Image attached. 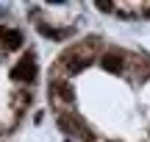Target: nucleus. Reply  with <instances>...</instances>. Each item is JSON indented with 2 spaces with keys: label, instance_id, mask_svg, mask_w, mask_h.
Masks as SVG:
<instances>
[{
  "label": "nucleus",
  "instance_id": "5",
  "mask_svg": "<svg viewBox=\"0 0 150 142\" xmlns=\"http://www.w3.org/2000/svg\"><path fill=\"white\" fill-rule=\"evenodd\" d=\"M39 33H45V36H56V39L61 36L59 31H53V28H47V25H39Z\"/></svg>",
  "mask_w": 150,
  "mask_h": 142
},
{
  "label": "nucleus",
  "instance_id": "3",
  "mask_svg": "<svg viewBox=\"0 0 150 142\" xmlns=\"http://www.w3.org/2000/svg\"><path fill=\"white\" fill-rule=\"evenodd\" d=\"M100 67H103V70H108V72H120V70H122V59H120L117 53H106L100 59Z\"/></svg>",
  "mask_w": 150,
  "mask_h": 142
},
{
  "label": "nucleus",
  "instance_id": "7",
  "mask_svg": "<svg viewBox=\"0 0 150 142\" xmlns=\"http://www.w3.org/2000/svg\"><path fill=\"white\" fill-rule=\"evenodd\" d=\"M70 142H72V139H70Z\"/></svg>",
  "mask_w": 150,
  "mask_h": 142
},
{
  "label": "nucleus",
  "instance_id": "4",
  "mask_svg": "<svg viewBox=\"0 0 150 142\" xmlns=\"http://www.w3.org/2000/svg\"><path fill=\"white\" fill-rule=\"evenodd\" d=\"M56 89H59V95H61V98L67 100V103H72V100H75V95H72V89L67 87V84H59V87H56Z\"/></svg>",
  "mask_w": 150,
  "mask_h": 142
},
{
  "label": "nucleus",
  "instance_id": "2",
  "mask_svg": "<svg viewBox=\"0 0 150 142\" xmlns=\"http://www.w3.org/2000/svg\"><path fill=\"white\" fill-rule=\"evenodd\" d=\"M0 39H3V45L11 48V50L22 45V33L20 31H11V28H0Z\"/></svg>",
  "mask_w": 150,
  "mask_h": 142
},
{
  "label": "nucleus",
  "instance_id": "6",
  "mask_svg": "<svg viewBox=\"0 0 150 142\" xmlns=\"http://www.w3.org/2000/svg\"><path fill=\"white\" fill-rule=\"evenodd\" d=\"M95 6H97V9H100V11H114V6L108 3V0H97Z\"/></svg>",
  "mask_w": 150,
  "mask_h": 142
},
{
  "label": "nucleus",
  "instance_id": "1",
  "mask_svg": "<svg viewBox=\"0 0 150 142\" xmlns=\"http://www.w3.org/2000/svg\"><path fill=\"white\" fill-rule=\"evenodd\" d=\"M11 78H14V81H33V78H36V59H33L31 53H25L20 59V64L11 70Z\"/></svg>",
  "mask_w": 150,
  "mask_h": 142
}]
</instances>
